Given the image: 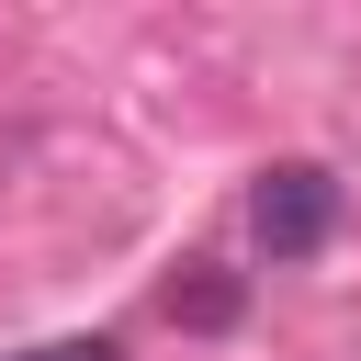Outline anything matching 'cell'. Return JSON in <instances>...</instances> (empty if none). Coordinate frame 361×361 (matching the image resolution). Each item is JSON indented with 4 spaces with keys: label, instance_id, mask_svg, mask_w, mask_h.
Segmentation results:
<instances>
[{
    "label": "cell",
    "instance_id": "6da1fadb",
    "mask_svg": "<svg viewBox=\"0 0 361 361\" xmlns=\"http://www.w3.org/2000/svg\"><path fill=\"white\" fill-rule=\"evenodd\" d=\"M248 237H259L271 259H316V248L338 237V180H327L316 158L259 169V180H248Z\"/></svg>",
    "mask_w": 361,
    "mask_h": 361
},
{
    "label": "cell",
    "instance_id": "7a4b0ae2",
    "mask_svg": "<svg viewBox=\"0 0 361 361\" xmlns=\"http://www.w3.org/2000/svg\"><path fill=\"white\" fill-rule=\"evenodd\" d=\"M169 316H180V327H237V271L192 259V271L169 282Z\"/></svg>",
    "mask_w": 361,
    "mask_h": 361
},
{
    "label": "cell",
    "instance_id": "3957f363",
    "mask_svg": "<svg viewBox=\"0 0 361 361\" xmlns=\"http://www.w3.org/2000/svg\"><path fill=\"white\" fill-rule=\"evenodd\" d=\"M23 361H113V338H45V350H23Z\"/></svg>",
    "mask_w": 361,
    "mask_h": 361
}]
</instances>
